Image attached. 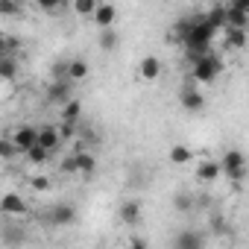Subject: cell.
Listing matches in <instances>:
<instances>
[{"instance_id": "cell-10", "label": "cell", "mask_w": 249, "mask_h": 249, "mask_svg": "<svg viewBox=\"0 0 249 249\" xmlns=\"http://www.w3.org/2000/svg\"><path fill=\"white\" fill-rule=\"evenodd\" d=\"M117 214H120V220L126 223V226H138L144 211H141V202H138V199H126V202L120 205V211H117Z\"/></svg>"}, {"instance_id": "cell-6", "label": "cell", "mask_w": 249, "mask_h": 249, "mask_svg": "<svg viewBox=\"0 0 249 249\" xmlns=\"http://www.w3.org/2000/svg\"><path fill=\"white\" fill-rule=\"evenodd\" d=\"M91 21L100 27V33H103V30H111V24L117 21V6H111V3H100Z\"/></svg>"}, {"instance_id": "cell-13", "label": "cell", "mask_w": 249, "mask_h": 249, "mask_svg": "<svg viewBox=\"0 0 249 249\" xmlns=\"http://www.w3.org/2000/svg\"><path fill=\"white\" fill-rule=\"evenodd\" d=\"M59 144H62V135H59L56 126H44V129H38V147H44L47 153H53Z\"/></svg>"}, {"instance_id": "cell-2", "label": "cell", "mask_w": 249, "mask_h": 249, "mask_svg": "<svg viewBox=\"0 0 249 249\" xmlns=\"http://www.w3.org/2000/svg\"><path fill=\"white\" fill-rule=\"evenodd\" d=\"M220 167H223V176H229L231 182H240L246 173V156L240 150H226L220 159Z\"/></svg>"}, {"instance_id": "cell-26", "label": "cell", "mask_w": 249, "mask_h": 249, "mask_svg": "<svg viewBox=\"0 0 249 249\" xmlns=\"http://www.w3.org/2000/svg\"><path fill=\"white\" fill-rule=\"evenodd\" d=\"M44 12H59L62 9V3H53V0H41V3H38Z\"/></svg>"}, {"instance_id": "cell-7", "label": "cell", "mask_w": 249, "mask_h": 249, "mask_svg": "<svg viewBox=\"0 0 249 249\" xmlns=\"http://www.w3.org/2000/svg\"><path fill=\"white\" fill-rule=\"evenodd\" d=\"M138 76L147 79V82L159 79V76H161V59H159V56H144V59L138 62Z\"/></svg>"}, {"instance_id": "cell-3", "label": "cell", "mask_w": 249, "mask_h": 249, "mask_svg": "<svg viewBox=\"0 0 249 249\" xmlns=\"http://www.w3.org/2000/svg\"><path fill=\"white\" fill-rule=\"evenodd\" d=\"M12 144H15V150H21L24 156L30 153V150H36L38 147V129H33V126H18L15 132H12V138H9Z\"/></svg>"}, {"instance_id": "cell-16", "label": "cell", "mask_w": 249, "mask_h": 249, "mask_svg": "<svg viewBox=\"0 0 249 249\" xmlns=\"http://www.w3.org/2000/svg\"><path fill=\"white\" fill-rule=\"evenodd\" d=\"M0 208L15 217V214H24V211H27V202H24V196H18V194H6L3 202H0Z\"/></svg>"}, {"instance_id": "cell-17", "label": "cell", "mask_w": 249, "mask_h": 249, "mask_svg": "<svg viewBox=\"0 0 249 249\" xmlns=\"http://www.w3.org/2000/svg\"><path fill=\"white\" fill-rule=\"evenodd\" d=\"M120 47V33L111 27V30H103L100 33V50L103 53H111V50H117Z\"/></svg>"}, {"instance_id": "cell-5", "label": "cell", "mask_w": 249, "mask_h": 249, "mask_svg": "<svg viewBox=\"0 0 249 249\" xmlns=\"http://www.w3.org/2000/svg\"><path fill=\"white\" fill-rule=\"evenodd\" d=\"M173 249H205V237L199 231H194V229H185V231L176 234Z\"/></svg>"}, {"instance_id": "cell-27", "label": "cell", "mask_w": 249, "mask_h": 249, "mask_svg": "<svg viewBox=\"0 0 249 249\" xmlns=\"http://www.w3.org/2000/svg\"><path fill=\"white\" fill-rule=\"evenodd\" d=\"M62 170H65V173H76V164H73V156H68V159L62 161Z\"/></svg>"}, {"instance_id": "cell-15", "label": "cell", "mask_w": 249, "mask_h": 249, "mask_svg": "<svg viewBox=\"0 0 249 249\" xmlns=\"http://www.w3.org/2000/svg\"><path fill=\"white\" fill-rule=\"evenodd\" d=\"M73 164H76V173L82 176H91L97 170V159L91 153H73Z\"/></svg>"}, {"instance_id": "cell-14", "label": "cell", "mask_w": 249, "mask_h": 249, "mask_svg": "<svg viewBox=\"0 0 249 249\" xmlns=\"http://www.w3.org/2000/svg\"><path fill=\"white\" fill-rule=\"evenodd\" d=\"M191 161H194V150H191L188 144H173V147H170V164L185 167V164H191Z\"/></svg>"}, {"instance_id": "cell-28", "label": "cell", "mask_w": 249, "mask_h": 249, "mask_svg": "<svg viewBox=\"0 0 249 249\" xmlns=\"http://www.w3.org/2000/svg\"><path fill=\"white\" fill-rule=\"evenodd\" d=\"M59 135H62V141H68V138L73 135V126H68V123H62V126H59Z\"/></svg>"}, {"instance_id": "cell-19", "label": "cell", "mask_w": 249, "mask_h": 249, "mask_svg": "<svg viewBox=\"0 0 249 249\" xmlns=\"http://www.w3.org/2000/svg\"><path fill=\"white\" fill-rule=\"evenodd\" d=\"M79 114H82V106H79V100H71V103L62 108V123H68V126H76Z\"/></svg>"}, {"instance_id": "cell-23", "label": "cell", "mask_w": 249, "mask_h": 249, "mask_svg": "<svg viewBox=\"0 0 249 249\" xmlns=\"http://www.w3.org/2000/svg\"><path fill=\"white\" fill-rule=\"evenodd\" d=\"M15 73H18V65H15V59L3 56V59H0V76H3V79H12Z\"/></svg>"}, {"instance_id": "cell-25", "label": "cell", "mask_w": 249, "mask_h": 249, "mask_svg": "<svg viewBox=\"0 0 249 249\" xmlns=\"http://www.w3.org/2000/svg\"><path fill=\"white\" fill-rule=\"evenodd\" d=\"M33 188H36V191H47V188H50V179H47V176H36V179H33Z\"/></svg>"}, {"instance_id": "cell-8", "label": "cell", "mask_w": 249, "mask_h": 249, "mask_svg": "<svg viewBox=\"0 0 249 249\" xmlns=\"http://www.w3.org/2000/svg\"><path fill=\"white\" fill-rule=\"evenodd\" d=\"M179 103H182V108H188V111H199L202 106H205V94L199 91V88H182V94H179Z\"/></svg>"}, {"instance_id": "cell-12", "label": "cell", "mask_w": 249, "mask_h": 249, "mask_svg": "<svg viewBox=\"0 0 249 249\" xmlns=\"http://www.w3.org/2000/svg\"><path fill=\"white\" fill-rule=\"evenodd\" d=\"M220 173H223L220 161H199V164H196V179H199L202 185H211Z\"/></svg>"}, {"instance_id": "cell-9", "label": "cell", "mask_w": 249, "mask_h": 249, "mask_svg": "<svg viewBox=\"0 0 249 249\" xmlns=\"http://www.w3.org/2000/svg\"><path fill=\"white\" fill-rule=\"evenodd\" d=\"M246 24H249V12L246 9H240L237 3L226 6V27L229 30H246Z\"/></svg>"}, {"instance_id": "cell-29", "label": "cell", "mask_w": 249, "mask_h": 249, "mask_svg": "<svg viewBox=\"0 0 249 249\" xmlns=\"http://www.w3.org/2000/svg\"><path fill=\"white\" fill-rule=\"evenodd\" d=\"M0 153H3V159H9V156L15 153V144H12V141H3V147H0Z\"/></svg>"}, {"instance_id": "cell-18", "label": "cell", "mask_w": 249, "mask_h": 249, "mask_svg": "<svg viewBox=\"0 0 249 249\" xmlns=\"http://www.w3.org/2000/svg\"><path fill=\"white\" fill-rule=\"evenodd\" d=\"M88 76V62L85 59H71L68 62V79L71 82H79V79H85Z\"/></svg>"}, {"instance_id": "cell-22", "label": "cell", "mask_w": 249, "mask_h": 249, "mask_svg": "<svg viewBox=\"0 0 249 249\" xmlns=\"http://www.w3.org/2000/svg\"><path fill=\"white\" fill-rule=\"evenodd\" d=\"M97 6H100V3H94V0H73V12L82 15V18H94Z\"/></svg>"}, {"instance_id": "cell-20", "label": "cell", "mask_w": 249, "mask_h": 249, "mask_svg": "<svg viewBox=\"0 0 249 249\" xmlns=\"http://www.w3.org/2000/svg\"><path fill=\"white\" fill-rule=\"evenodd\" d=\"M226 47H231V50L246 47V30H229L226 33Z\"/></svg>"}, {"instance_id": "cell-21", "label": "cell", "mask_w": 249, "mask_h": 249, "mask_svg": "<svg viewBox=\"0 0 249 249\" xmlns=\"http://www.w3.org/2000/svg\"><path fill=\"white\" fill-rule=\"evenodd\" d=\"M173 208H176L179 214H188V211L194 208V196H191L188 191H179V194L173 196Z\"/></svg>"}, {"instance_id": "cell-30", "label": "cell", "mask_w": 249, "mask_h": 249, "mask_svg": "<svg viewBox=\"0 0 249 249\" xmlns=\"http://www.w3.org/2000/svg\"><path fill=\"white\" fill-rule=\"evenodd\" d=\"M129 249H147V243H144L141 237H132V240H129Z\"/></svg>"}, {"instance_id": "cell-24", "label": "cell", "mask_w": 249, "mask_h": 249, "mask_svg": "<svg viewBox=\"0 0 249 249\" xmlns=\"http://www.w3.org/2000/svg\"><path fill=\"white\" fill-rule=\"evenodd\" d=\"M27 159H30L33 164H44V161L50 159V153H47L44 147H36V150H30V153H27Z\"/></svg>"}, {"instance_id": "cell-1", "label": "cell", "mask_w": 249, "mask_h": 249, "mask_svg": "<svg viewBox=\"0 0 249 249\" xmlns=\"http://www.w3.org/2000/svg\"><path fill=\"white\" fill-rule=\"evenodd\" d=\"M220 71H223V62H220V56H214V53H208V56H202V59L194 62V79L202 82V85H211V82L220 76Z\"/></svg>"}, {"instance_id": "cell-4", "label": "cell", "mask_w": 249, "mask_h": 249, "mask_svg": "<svg viewBox=\"0 0 249 249\" xmlns=\"http://www.w3.org/2000/svg\"><path fill=\"white\" fill-rule=\"evenodd\" d=\"M71 88H73L71 79H56V82H50V85H47V100L68 106V103H71Z\"/></svg>"}, {"instance_id": "cell-11", "label": "cell", "mask_w": 249, "mask_h": 249, "mask_svg": "<svg viewBox=\"0 0 249 249\" xmlns=\"http://www.w3.org/2000/svg\"><path fill=\"white\" fill-rule=\"evenodd\" d=\"M73 220H76V208L68 205V202H62V205H56V208L50 211V223H53V226H71Z\"/></svg>"}]
</instances>
